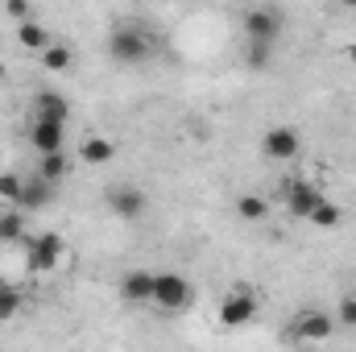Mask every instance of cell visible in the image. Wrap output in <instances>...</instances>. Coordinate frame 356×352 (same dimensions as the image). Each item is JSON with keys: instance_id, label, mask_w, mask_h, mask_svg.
Returning a JSON list of instances; mask_svg holds the SVG:
<instances>
[{"instance_id": "6da1fadb", "label": "cell", "mask_w": 356, "mask_h": 352, "mask_svg": "<svg viewBox=\"0 0 356 352\" xmlns=\"http://www.w3.org/2000/svg\"><path fill=\"white\" fill-rule=\"evenodd\" d=\"M286 29V13L273 8V4H257L245 13V42H266V46H277Z\"/></svg>"}, {"instance_id": "7a4b0ae2", "label": "cell", "mask_w": 356, "mask_h": 352, "mask_svg": "<svg viewBox=\"0 0 356 352\" xmlns=\"http://www.w3.org/2000/svg\"><path fill=\"white\" fill-rule=\"evenodd\" d=\"M195 303V286L182 278V273H154V307H162V311H186Z\"/></svg>"}, {"instance_id": "3957f363", "label": "cell", "mask_w": 356, "mask_h": 352, "mask_svg": "<svg viewBox=\"0 0 356 352\" xmlns=\"http://www.w3.org/2000/svg\"><path fill=\"white\" fill-rule=\"evenodd\" d=\"M108 54H112L116 63L133 67V63H145V58L154 54V46H149V38H145L141 29L120 25V29H112V38H108Z\"/></svg>"}, {"instance_id": "277c9868", "label": "cell", "mask_w": 356, "mask_h": 352, "mask_svg": "<svg viewBox=\"0 0 356 352\" xmlns=\"http://www.w3.org/2000/svg\"><path fill=\"white\" fill-rule=\"evenodd\" d=\"M253 315H257V294L249 286H236V290L224 294V303H220V323L224 328H245V323H253Z\"/></svg>"}, {"instance_id": "5b68a950", "label": "cell", "mask_w": 356, "mask_h": 352, "mask_svg": "<svg viewBox=\"0 0 356 352\" xmlns=\"http://www.w3.org/2000/svg\"><path fill=\"white\" fill-rule=\"evenodd\" d=\"M108 211L112 216H120V220H137V216H145V207H149V199H145V191L141 186H133V182H120V186H108Z\"/></svg>"}, {"instance_id": "8992f818", "label": "cell", "mask_w": 356, "mask_h": 352, "mask_svg": "<svg viewBox=\"0 0 356 352\" xmlns=\"http://www.w3.org/2000/svg\"><path fill=\"white\" fill-rule=\"evenodd\" d=\"M58 262H63V237L46 232V237L29 241V249H25V269L29 273H50V269H58Z\"/></svg>"}, {"instance_id": "52a82bcc", "label": "cell", "mask_w": 356, "mask_h": 352, "mask_svg": "<svg viewBox=\"0 0 356 352\" xmlns=\"http://www.w3.org/2000/svg\"><path fill=\"white\" fill-rule=\"evenodd\" d=\"M327 195L315 186V182H290L286 186V207H290V216H298V220H311V211L323 203Z\"/></svg>"}, {"instance_id": "ba28073f", "label": "cell", "mask_w": 356, "mask_h": 352, "mask_svg": "<svg viewBox=\"0 0 356 352\" xmlns=\"http://www.w3.org/2000/svg\"><path fill=\"white\" fill-rule=\"evenodd\" d=\"M261 150L273 162H290V158H298V133L290 125H273L266 133V141H261Z\"/></svg>"}, {"instance_id": "9c48e42d", "label": "cell", "mask_w": 356, "mask_h": 352, "mask_svg": "<svg viewBox=\"0 0 356 352\" xmlns=\"http://www.w3.org/2000/svg\"><path fill=\"white\" fill-rule=\"evenodd\" d=\"M67 125H54V120H33L29 125V145L38 150V158H46V154H63V133Z\"/></svg>"}, {"instance_id": "30bf717a", "label": "cell", "mask_w": 356, "mask_h": 352, "mask_svg": "<svg viewBox=\"0 0 356 352\" xmlns=\"http://www.w3.org/2000/svg\"><path fill=\"white\" fill-rule=\"evenodd\" d=\"M332 332H336V319L327 311H302L298 323H294V336L298 340H311V344H323Z\"/></svg>"}, {"instance_id": "8fae6325", "label": "cell", "mask_w": 356, "mask_h": 352, "mask_svg": "<svg viewBox=\"0 0 356 352\" xmlns=\"http://www.w3.org/2000/svg\"><path fill=\"white\" fill-rule=\"evenodd\" d=\"M120 298H124L129 307L154 303V273H149V269H129L124 282H120Z\"/></svg>"}, {"instance_id": "7c38bea8", "label": "cell", "mask_w": 356, "mask_h": 352, "mask_svg": "<svg viewBox=\"0 0 356 352\" xmlns=\"http://www.w3.org/2000/svg\"><path fill=\"white\" fill-rule=\"evenodd\" d=\"M54 203V182H46V178H25V191H21V203L17 207H25V211H42V207H50Z\"/></svg>"}, {"instance_id": "4fadbf2b", "label": "cell", "mask_w": 356, "mask_h": 352, "mask_svg": "<svg viewBox=\"0 0 356 352\" xmlns=\"http://www.w3.org/2000/svg\"><path fill=\"white\" fill-rule=\"evenodd\" d=\"M33 120L67 125V99H63L58 91H38V95H33Z\"/></svg>"}, {"instance_id": "5bb4252c", "label": "cell", "mask_w": 356, "mask_h": 352, "mask_svg": "<svg viewBox=\"0 0 356 352\" xmlns=\"http://www.w3.org/2000/svg\"><path fill=\"white\" fill-rule=\"evenodd\" d=\"M112 158H116V141H108V137H88L79 145V162L83 166H108Z\"/></svg>"}, {"instance_id": "9a60e30c", "label": "cell", "mask_w": 356, "mask_h": 352, "mask_svg": "<svg viewBox=\"0 0 356 352\" xmlns=\"http://www.w3.org/2000/svg\"><path fill=\"white\" fill-rule=\"evenodd\" d=\"M17 42L25 46V50H46V46H54V38H50V29L46 25H38V21H25L21 29H17Z\"/></svg>"}, {"instance_id": "2e32d148", "label": "cell", "mask_w": 356, "mask_h": 352, "mask_svg": "<svg viewBox=\"0 0 356 352\" xmlns=\"http://www.w3.org/2000/svg\"><path fill=\"white\" fill-rule=\"evenodd\" d=\"M67 170H71V158H67V154H46V158H38V178H46V182H58Z\"/></svg>"}, {"instance_id": "e0dca14e", "label": "cell", "mask_w": 356, "mask_h": 352, "mask_svg": "<svg viewBox=\"0 0 356 352\" xmlns=\"http://www.w3.org/2000/svg\"><path fill=\"white\" fill-rule=\"evenodd\" d=\"M266 211H269V203L261 195H241V199H236V216H241V220H253V224H257V220H266Z\"/></svg>"}, {"instance_id": "ac0fdd59", "label": "cell", "mask_w": 356, "mask_h": 352, "mask_svg": "<svg viewBox=\"0 0 356 352\" xmlns=\"http://www.w3.org/2000/svg\"><path fill=\"white\" fill-rule=\"evenodd\" d=\"M269 58H273V46H266V42H245V67L266 71Z\"/></svg>"}, {"instance_id": "d6986e66", "label": "cell", "mask_w": 356, "mask_h": 352, "mask_svg": "<svg viewBox=\"0 0 356 352\" xmlns=\"http://www.w3.org/2000/svg\"><path fill=\"white\" fill-rule=\"evenodd\" d=\"M21 191H25V178H21V175H13V170H4V175H0V199H4V203H13V207H17V203H21Z\"/></svg>"}, {"instance_id": "ffe728a7", "label": "cell", "mask_w": 356, "mask_h": 352, "mask_svg": "<svg viewBox=\"0 0 356 352\" xmlns=\"http://www.w3.org/2000/svg\"><path fill=\"white\" fill-rule=\"evenodd\" d=\"M42 67H46V71H67V67H71V50L58 46V42L46 46V50H42Z\"/></svg>"}, {"instance_id": "44dd1931", "label": "cell", "mask_w": 356, "mask_h": 352, "mask_svg": "<svg viewBox=\"0 0 356 352\" xmlns=\"http://www.w3.org/2000/svg\"><path fill=\"white\" fill-rule=\"evenodd\" d=\"M340 224V207L332 203V199H323L315 211H311V228H336Z\"/></svg>"}, {"instance_id": "7402d4cb", "label": "cell", "mask_w": 356, "mask_h": 352, "mask_svg": "<svg viewBox=\"0 0 356 352\" xmlns=\"http://www.w3.org/2000/svg\"><path fill=\"white\" fill-rule=\"evenodd\" d=\"M25 232V216L21 211H4L0 216V241H17Z\"/></svg>"}, {"instance_id": "603a6c76", "label": "cell", "mask_w": 356, "mask_h": 352, "mask_svg": "<svg viewBox=\"0 0 356 352\" xmlns=\"http://www.w3.org/2000/svg\"><path fill=\"white\" fill-rule=\"evenodd\" d=\"M17 311H21V290L0 286V323H4V319H13Z\"/></svg>"}, {"instance_id": "cb8c5ba5", "label": "cell", "mask_w": 356, "mask_h": 352, "mask_svg": "<svg viewBox=\"0 0 356 352\" xmlns=\"http://www.w3.org/2000/svg\"><path fill=\"white\" fill-rule=\"evenodd\" d=\"M336 319H340L344 328H356V294L340 298V311H336Z\"/></svg>"}, {"instance_id": "d4e9b609", "label": "cell", "mask_w": 356, "mask_h": 352, "mask_svg": "<svg viewBox=\"0 0 356 352\" xmlns=\"http://www.w3.org/2000/svg\"><path fill=\"white\" fill-rule=\"evenodd\" d=\"M4 13H8L13 21H21V25L29 21V4H25V0H8V4H4Z\"/></svg>"}, {"instance_id": "484cf974", "label": "cell", "mask_w": 356, "mask_h": 352, "mask_svg": "<svg viewBox=\"0 0 356 352\" xmlns=\"http://www.w3.org/2000/svg\"><path fill=\"white\" fill-rule=\"evenodd\" d=\"M0 79H4V63H0Z\"/></svg>"}, {"instance_id": "4316f807", "label": "cell", "mask_w": 356, "mask_h": 352, "mask_svg": "<svg viewBox=\"0 0 356 352\" xmlns=\"http://www.w3.org/2000/svg\"><path fill=\"white\" fill-rule=\"evenodd\" d=\"M353 58H356V50H353Z\"/></svg>"}, {"instance_id": "83f0119b", "label": "cell", "mask_w": 356, "mask_h": 352, "mask_svg": "<svg viewBox=\"0 0 356 352\" xmlns=\"http://www.w3.org/2000/svg\"><path fill=\"white\" fill-rule=\"evenodd\" d=\"M0 286H4V282H0Z\"/></svg>"}]
</instances>
